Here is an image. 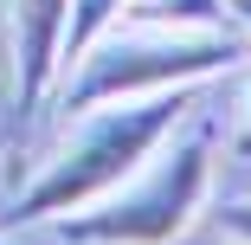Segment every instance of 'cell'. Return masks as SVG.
<instances>
[{"label": "cell", "instance_id": "cell-1", "mask_svg": "<svg viewBox=\"0 0 251 245\" xmlns=\"http://www.w3.org/2000/svg\"><path fill=\"white\" fill-rule=\"evenodd\" d=\"M206 104V84H187V90H155V97H110V104H90L77 116L58 123V142L39 155L32 181L13 193V213L20 226H52L58 213H77L90 200L135 174L161 142Z\"/></svg>", "mask_w": 251, "mask_h": 245}, {"label": "cell", "instance_id": "cell-2", "mask_svg": "<svg viewBox=\"0 0 251 245\" xmlns=\"http://www.w3.org/2000/svg\"><path fill=\"white\" fill-rule=\"evenodd\" d=\"M213 123H219V110L200 104L103 200L58 213L52 219L58 239L65 245H174V239H187L213 200Z\"/></svg>", "mask_w": 251, "mask_h": 245}, {"label": "cell", "instance_id": "cell-3", "mask_svg": "<svg viewBox=\"0 0 251 245\" xmlns=\"http://www.w3.org/2000/svg\"><path fill=\"white\" fill-rule=\"evenodd\" d=\"M251 58V45L238 26L219 32H174V26H110L103 39L84 45V58L65 65L52 84V123L110 104V97H155V90H187V84H213L219 71H238Z\"/></svg>", "mask_w": 251, "mask_h": 245}, {"label": "cell", "instance_id": "cell-4", "mask_svg": "<svg viewBox=\"0 0 251 245\" xmlns=\"http://www.w3.org/2000/svg\"><path fill=\"white\" fill-rule=\"evenodd\" d=\"M0 20H7V129H13V162H20V142L39 129L58 65H65L71 0H0Z\"/></svg>", "mask_w": 251, "mask_h": 245}, {"label": "cell", "instance_id": "cell-5", "mask_svg": "<svg viewBox=\"0 0 251 245\" xmlns=\"http://www.w3.org/2000/svg\"><path fill=\"white\" fill-rule=\"evenodd\" d=\"M123 26H174V32H219L226 0H123Z\"/></svg>", "mask_w": 251, "mask_h": 245}, {"label": "cell", "instance_id": "cell-6", "mask_svg": "<svg viewBox=\"0 0 251 245\" xmlns=\"http://www.w3.org/2000/svg\"><path fill=\"white\" fill-rule=\"evenodd\" d=\"M116 20H123V0H71V20H65V65H77L84 45L103 39ZM65 65H58V78H65Z\"/></svg>", "mask_w": 251, "mask_h": 245}, {"label": "cell", "instance_id": "cell-7", "mask_svg": "<svg viewBox=\"0 0 251 245\" xmlns=\"http://www.w3.org/2000/svg\"><path fill=\"white\" fill-rule=\"evenodd\" d=\"M213 239H226V245H251V193H238V200H226V207L213 213Z\"/></svg>", "mask_w": 251, "mask_h": 245}, {"label": "cell", "instance_id": "cell-8", "mask_svg": "<svg viewBox=\"0 0 251 245\" xmlns=\"http://www.w3.org/2000/svg\"><path fill=\"white\" fill-rule=\"evenodd\" d=\"M226 20L245 32V45H251V0H226Z\"/></svg>", "mask_w": 251, "mask_h": 245}, {"label": "cell", "instance_id": "cell-9", "mask_svg": "<svg viewBox=\"0 0 251 245\" xmlns=\"http://www.w3.org/2000/svg\"><path fill=\"white\" fill-rule=\"evenodd\" d=\"M0 155L13 162V129H7V110H0Z\"/></svg>", "mask_w": 251, "mask_h": 245}, {"label": "cell", "instance_id": "cell-10", "mask_svg": "<svg viewBox=\"0 0 251 245\" xmlns=\"http://www.w3.org/2000/svg\"><path fill=\"white\" fill-rule=\"evenodd\" d=\"M238 116H245V142H251V78H245V104H238Z\"/></svg>", "mask_w": 251, "mask_h": 245}, {"label": "cell", "instance_id": "cell-11", "mask_svg": "<svg viewBox=\"0 0 251 245\" xmlns=\"http://www.w3.org/2000/svg\"><path fill=\"white\" fill-rule=\"evenodd\" d=\"M206 245H226V239H206Z\"/></svg>", "mask_w": 251, "mask_h": 245}, {"label": "cell", "instance_id": "cell-12", "mask_svg": "<svg viewBox=\"0 0 251 245\" xmlns=\"http://www.w3.org/2000/svg\"><path fill=\"white\" fill-rule=\"evenodd\" d=\"M0 245H13V239H0Z\"/></svg>", "mask_w": 251, "mask_h": 245}]
</instances>
